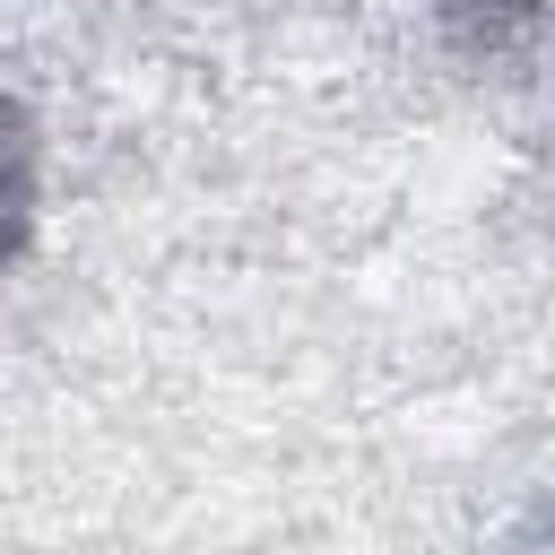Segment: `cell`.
Listing matches in <instances>:
<instances>
[{
    "label": "cell",
    "mask_w": 555,
    "mask_h": 555,
    "mask_svg": "<svg viewBox=\"0 0 555 555\" xmlns=\"http://www.w3.org/2000/svg\"><path fill=\"white\" fill-rule=\"evenodd\" d=\"M26 182H35V139H26V113L0 104V269L26 234Z\"/></svg>",
    "instance_id": "6da1fadb"
},
{
    "label": "cell",
    "mask_w": 555,
    "mask_h": 555,
    "mask_svg": "<svg viewBox=\"0 0 555 555\" xmlns=\"http://www.w3.org/2000/svg\"><path fill=\"white\" fill-rule=\"evenodd\" d=\"M468 9H486V0H468ZM494 9H529V0H494Z\"/></svg>",
    "instance_id": "7a4b0ae2"
}]
</instances>
